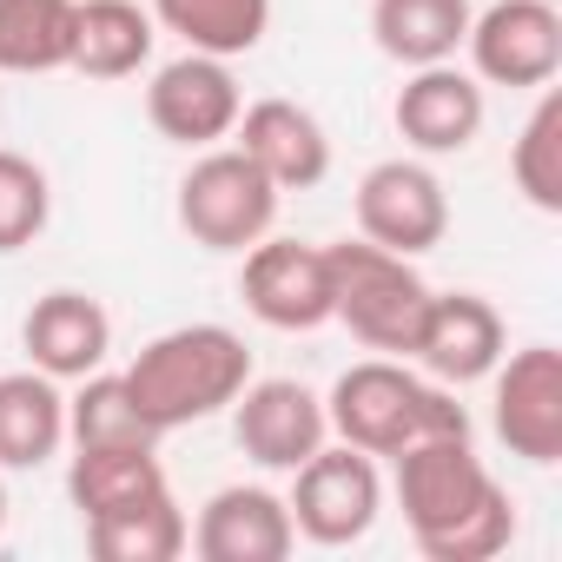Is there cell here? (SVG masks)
Segmentation results:
<instances>
[{
    "label": "cell",
    "instance_id": "27",
    "mask_svg": "<svg viewBox=\"0 0 562 562\" xmlns=\"http://www.w3.org/2000/svg\"><path fill=\"white\" fill-rule=\"evenodd\" d=\"M54 218V186L47 172L27 159V153H8L0 146V258L8 251H27Z\"/></svg>",
    "mask_w": 562,
    "mask_h": 562
},
{
    "label": "cell",
    "instance_id": "26",
    "mask_svg": "<svg viewBox=\"0 0 562 562\" xmlns=\"http://www.w3.org/2000/svg\"><path fill=\"white\" fill-rule=\"evenodd\" d=\"M509 179L536 212H562V87H542L536 113L522 120L516 146H509Z\"/></svg>",
    "mask_w": 562,
    "mask_h": 562
},
{
    "label": "cell",
    "instance_id": "16",
    "mask_svg": "<svg viewBox=\"0 0 562 562\" xmlns=\"http://www.w3.org/2000/svg\"><path fill=\"white\" fill-rule=\"evenodd\" d=\"M411 358H417L424 378H437L450 391L457 384H476L503 358V312L490 299H476V292H430Z\"/></svg>",
    "mask_w": 562,
    "mask_h": 562
},
{
    "label": "cell",
    "instance_id": "18",
    "mask_svg": "<svg viewBox=\"0 0 562 562\" xmlns=\"http://www.w3.org/2000/svg\"><path fill=\"white\" fill-rule=\"evenodd\" d=\"M67 450V391L47 371H0V470H41Z\"/></svg>",
    "mask_w": 562,
    "mask_h": 562
},
{
    "label": "cell",
    "instance_id": "12",
    "mask_svg": "<svg viewBox=\"0 0 562 562\" xmlns=\"http://www.w3.org/2000/svg\"><path fill=\"white\" fill-rule=\"evenodd\" d=\"M238 106H245V93L232 80V60H212V54H179L146 87L153 133L172 139V146H186V153H205V146L232 139Z\"/></svg>",
    "mask_w": 562,
    "mask_h": 562
},
{
    "label": "cell",
    "instance_id": "23",
    "mask_svg": "<svg viewBox=\"0 0 562 562\" xmlns=\"http://www.w3.org/2000/svg\"><path fill=\"white\" fill-rule=\"evenodd\" d=\"M153 21L186 41V54L238 60L271 34V0H153Z\"/></svg>",
    "mask_w": 562,
    "mask_h": 562
},
{
    "label": "cell",
    "instance_id": "2",
    "mask_svg": "<svg viewBox=\"0 0 562 562\" xmlns=\"http://www.w3.org/2000/svg\"><path fill=\"white\" fill-rule=\"evenodd\" d=\"M120 378H126L139 417L166 437V430L232 411V397L251 384V351L232 325H172L153 345H139V358Z\"/></svg>",
    "mask_w": 562,
    "mask_h": 562
},
{
    "label": "cell",
    "instance_id": "8",
    "mask_svg": "<svg viewBox=\"0 0 562 562\" xmlns=\"http://www.w3.org/2000/svg\"><path fill=\"white\" fill-rule=\"evenodd\" d=\"M351 212H358V238H371L397 258H424L450 232V192L424 159H378L358 179Z\"/></svg>",
    "mask_w": 562,
    "mask_h": 562
},
{
    "label": "cell",
    "instance_id": "24",
    "mask_svg": "<svg viewBox=\"0 0 562 562\" xmlns=\"http://www.w3.org/2000/svg\"><path fill=\"white\" fill-rule=\"evenodd\" d=\"M80 0H0V74H60L74 67Z\"/></svg>",
    "mask_w": 562,
    "mask_h": 562
},
{
    "label": "cell",
    "instance_id": "6",
    "mask_svg": "<svg viewBox=\"0 0 562 562\" xmlns=\"http://www.w3.org/2000/svg\"><path fill=\"white\" fill-rule=\"evenodd\" d=\"M292 529L318 549H351L371 536V522L384 516V476L378 457L351 450V443H318L299 470H292Z\"/></svg>",
    "mask_w": 562,
    "mask_h": 562
},
{
    "label": "cell",
    "instance_id": "17",
    "mask_svg": "<svg viewBox=\"0 0 562 562\" xmlns=\"http://www.w3.org/2000/svg\"><path fill=\"white\" fill-rule=\"evenodd\" d=\"M21 351H27V364L47 371L54 384H80L87 371L106 364V351H113V318H106L100 299L60 285V292L34 299V312L21 318Z\"/></svg>",
    "mask_w": 562,
    "mask_h": 562
},
{
    "label": "cell",
    "instance_id": "1",
    "mask_svg": "<svg viewBox=\"0 0 562 562\" xmlns=\"http://www.w3.org/2000/svg\"><path fill=\"white\" fill-rule=\"evenodd\" d=\"M391 463H397L404 529L430 562H490L509 549L516 536L509 490L490 476L470 437H424Z\"/></svg>",
    "mask_w": 562,
    "mask_h": 562
},
{
    "label": "cell",
    "instance_id": "13",
    "mask_svg": "<svg viewBox=\"0 0 562 562\" xmlns=\"http://www.w3.org/2000/svg\"><path fill=\"white\" fill-rule=\"evenodd\" d=\"M483 80L463 74L457 60H437V67H411V80L397 87L391 100V126L411 153L424 159H450V153H470L476 133H483Z\"/></svg>",
    "mask_w": 562,
    "mask_h": 562
},
{
    "label": "cell",
    "instance_id": "7",
    "mask_svg": "<svg viewBox=\"0 0 562 562\" xmlns=\"http://www.w3.org/2000/svg\"><path fill=\"white\" fill-rule=\"evenodd\" d=\"M490 430L509 457L555 470L562 463V351L522 345L503 351L490 371Z\"/></svg>",
    "mask_w": 562,
    "mask_h": 562
},
{
    "label": "cell",
    "instance_id": "28",
    "mask_svg": "<svg viewBox=\"0 0 562 562\" xmlns=\"http://www.w3.org/2000/svg\"><path fill=\"white\" fill-rule=\"evenodd\" d=\"M0 529H8V476H0Z\"/></svg>",
    "mask_w": 562,
    "mask_h": 562
},
{
    "label": "cell",
    "instance_id": "25",
    "mask_svg": "<svg viewBox=\"0 0 562 562\" xmlns=\"http://www.w3.org/2000/svg\"><path fill=\"white\" fill-rule=\"evenodd\" d=\"M67 443H74V450H126V443H153V450H159V430L139 417L126 378L100 364V371H87L80 391L67 397Z\"/></svg>",
    "mask_w": 562,
    "mask_h": 562
},
{
    "label": "cell",
    "instance_id": "3",
    "mask_svg": "<svg viewBox=\"0 0 562 562\" xmlns=\"http://www.w3.org/2000/svg\"><path fill=\"white\" fill-rule=\"evenodd\" d=\"M325 417H331V437L364 450V457H397L424 437H470V411L457 404V391L384 358V351L351 364L331 384Z\"/></svg>",
    "mask_w": 562,
    "mask_h": 562
},
{
    "label": "cell",
    "instance_id": "20",
    "mask_svg": "<svg viewBox=\"0 0 562 562\" xmlns=\"http://www.w3.org/2000/svg\"><path fill=\"white\" fill-rule=\"evenodd\" d=\"M470 0H371V41L397 67H437L463 54Z\"/></svg>",
    "mask_w": 562,
    "mask_h": 562
},
{
    "label": "cell",
    "instance_id": "4",
    "mask_svg": "<svg viewBox=\"0 0 562 562\" xmlns=\"http://www.w3.org/2000/svg\"><path fill=\"white\" fill-rule=\"evenodd\" d=\"M325 258H331V325H345L364 351L411 358L424 305H430V285L417 278V265L371 238L325 245Z\"/></svg>",
    "mask_w": 562,
    "mask_h": 562
},
{
    "label": "cell",
    "instance_id": "9",
    "mask_svg": "<svg viewBox=\"0 0 562 562\" xmlns=\"http://www.w3.org/2000/svg\"><path fill=\"white\" fill-rule=\"evenodd\" d=\"M483 87H549L562 74V0H490L463 34Z\"/></svg>",
    "mask_w": 562,
    "mask_h": 562
},
{
    "label": "cell",
    "instance_id": "5",
    "mask_svg": "<svg viewBox=\"0 0 562 562\" xmlns=\"http://www.w3.org/2000/svg\"><path fill=\"white\" fill-rule=\"evenodd\" d=\"M278 192L238 146H205L179 179V232L205 251H245L278 225Z\"/></svg>",
    "mask_w": 562,
    "mask_h": 562
},
{
    "label": "cell",
    "instance_id": "15",
    "mask_svg": "<svg viewBox=\"0 0 562 562\" xmlns=\"http://www.w3.org/2000/svg\"><path fill=\"white\" fill-rule=\"evenodd\" d=\"M232 146L278 186V192H312L331 172V133L312 106L299 100H251L238 106Z\"/></svg>",
    "mask_w": 562,
    "mask_h": 562
},
{
    "label": "cell",
    "instance_id": "19",
    "mask_svg": "<svg viewBox=\"0 0 562 562\" xmlns=\"http://www.w3.org/2000/svg\"><path fill=\"white\" fill-rule=\"evenodd\" d=\"M159 47V21L139 0H80L74 14V74L87 80H133Z\"/></svg>",
    "mask_w": 562,
    "mask_h": 562
},
{
    "label": "cell",
    "instance_id": "11",
    "mask_svg": "<svg viewBox=\"0 0 562 562\" xmlns=\"http://www.w3.org/2000/svg\"><path fill=\"white\" fill-rule=\"evenodd\" d=\"M232 437L258 470H299L318 443H331L325 397L299 378H251L232 397Z\"/></svg>",
    "mask_w": 562,
    "mask_h": 562
},
{
    "label": "cell",
    "instance_id": "10",
    "mask_svg": "<svg viewBox=\"0 0 562 562\" xmlns=\"http://www.w3.org/2000/svg\"><path fill=\"white\" fill-rule=\"evenodd\" d=\"M238 299L271 331H318V325H331V258H325V245L265 232L258 245H245Z\"/></svg>",
    "mask_w": 562,
    "mask_h": 562
},
{
    "label": "cell",
    "instance_id": "21",
    "mask_svg": "<svg viewBox=\"0 0 562 562\" xmlns=\"http://www.w3.org/2000/svg\"><path fill=\"white\" fill-rule=\"evenodd\" d=\"M172 490L166 483V463L153 443H126V450H74L67 463V503L87 516H106V509H126V503H146Z\"/></svg>",
    "mask_w": 562,
    "mask_h": 562
},
{
    "label": "cell",
    "instance_id": "14",
    "mask_svg": "<svg viewBox=\"0 0 562 562\" xmlns=\"http://www.w3.org/2000/svg\"><path fill=\"white\" fill-rule=\"evenodd\" d=\"M186 549L199 562H285L299 549V529H292V509L278 490L265 483H225L205 496Z\"/></svg>",
    "mask_w": 562,
    "mask_h": 562
},
{
    "label": "cell",
    "instance_id": "22",
    "mask_svg": "<svg viewBox=\"0 0 562 562\" xmlns=\"http://www.w3.org/2000/svg\"><path fill=\"white\" fill-rule=\"evenodd\" d=\"M186 536H192V522H186L172 490L126 503V509H106V516H87V549L100 562H179Z\"/></svg>",
    "mask_w": 562,
    "mask_h": 562
}]
</instances>
